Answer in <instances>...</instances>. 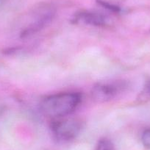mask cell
Masks as SVG:
<instances>
[{
  "mask_svg": "<svg viewBox=\"0 0 150 150\" xmlns=\"http://www.w3.org/2000/svg\"><path fill=\"white\" fill-rule=\"evenodd\" d=\"M55 13V8L50 4H40L35 7L30 13L31 22L21 31L20 34L21 38H27L43 30L52 22Z\"/></svg>",
  "mask_w": 150,
  "mask_h": 150,
  "instance_id": "obj_2",
  "label": "cell"
},
{
  "mask_svg": "<svg viewBox=\"0 0 150 150\" xmlns=\"http://www.w3.org/2000/svg\"><path fill=\"white\" fill-rule=\"evenodd\" d=\"M72 22L74 24L81 23L94 27H104L106 24L107 21L105 16L102 14L91 11H83L75 14L72 19Z\"/></svg>",
  "mask_w": 150,
  "mask_h": 150,
  "instance_id": "obj_5",
  "label": "cell"
},
{
  "mask_svg": "<svg viewBox=\"0 0 150 150\" xmlns=\"http://www.w3.org/2000/svg\"><path fill=\"white\" fill-rule=\"evenodd\" d=\"M150 98V80L146 82V83L144 86V89H143L142 92L140 94V99H147Z\"/></svg>",
  "mask_w": 150,
  "mask_h": 150,
  "instance_id": "obj_9",
  "label": "cell"
},
{
  "mask_svg": "<svg viewBox=\"0 0 150 150\" xmlns=\"http://www.w3.org/2000/svg\"><path fill=\"white\" fill-rule=\"evenodd\" d=\"M127 87V83L122 80L97 83L91 90L92 99L98 103L109 102L125 91Z\"/></svg>",
  "mask_w": 150,
  "mask_h": 150,
  "instance_id": "obj_4",
  "label": "cell"
},
{
  "mask_svg": "<svg viewBox=\"0 0 150 150\" xmlns=\"http://www.w3.org/2000/svg\"><path fill=\"white\" fill-rule=\"evenodd\" d=\"M141 141H142V144L144 147L150 149V129L144 131L142 137H141Z\"/></svg>",
  "mask_w": 150,
  "mask_h": 150,
  "instance_id": "obj_8",
  "label": "cell"
},
{
  "mask_svg": "<svg viewBox=\"0 0 150 150\" xmlns=\"http://www.w3.org/2000/svg\"><path fill=\"white\" fill-rule=\"evenodd\" d=\"M96 150H115V147L112 141L107 138H103L98 142Z\"/></svg>",
  "mask_w": 150,
  "mask_h": 150,
  "instance_id": "obj_7",
  "label": "cell"
},
{
  "mask_svg": "<svg viewBox=\"0 0 150 150\" xmlns=\"http://www.w3.org/2000/svg\"><path fill=\"white\" fill-rule=\"evenodd\" d=\"M3 111H4L3 108H2V106H0V116L2 115V112H3Z\"/></svg>",
  "mask_w": 150,
  "mask_h": 150,
  "instance_id": "obj_11",
  "label": "cell"
},
{
  "mask_svg": "<svg viewBox=\"0 0 150 150\" xmlns=\"http://www.w3.org/2000/svg\"><path fill=\"white\" fill-rule=\"evenodd\" d=\"M5 1L6 0H0V9L4 6V5L5 4Z\"/></svg>",
  "mask_w": 150,
  "mask_h": 150,
  "instance_id": "obj_10",
  "label": "cell"
},
{
  "mask_svg": "<svg viewBox=\"0 0 150 150\" xmlns=\"http://www.w3.org/2000/svg\"><path fill=\"white\" fill-rule=\"evenodd\" d=\"M82 101V95L77 92H64L44 98L40 108L44 114L54 119L71 114Z\"/></svg>",
  "mask_w": 150,
  "mask_h": 150,
  "instance_id": "obj_1",
  "label": "cell"
},
{
  "mask_svg": "<svg viewBox=\"0 0 150 150\" xmlns=\"http://www.w3.org/2000/svg\"><path fill=\"white\" fill-rule=\"evenodd\" d=\"M96 2H97L100 6H102V8L108 10V11H110V12L112 13H119L122 12V9H121L120 7H119L118 5H113V4L112 3H110V2L105 1V0H96Z\"/></svg>",
  "mask_w": 150,
  "mask_h": 150,
  "instance_id": "obj_6",
  "label": "cell"
},
{
  "mask_svg": "<svg viewBox=\"0 0 150 150\" xmlns=\"http://www.w3.org/2000/svg\"><path fill=\"white\" fill-rule=\"evenodd\" d=\"M81 123L76 119H57L52 122L51 129L53 136L61 142L74 139L81 130Z\"/></svg>",
  "mask_w": 150,
  "mask_h": 150,
  "instance_id": "obj_3",
  "label": "cell"
}]
</instances>
